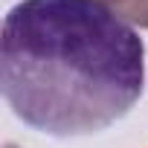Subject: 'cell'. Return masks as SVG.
Returning <instances> with one entry per match:
<instances>
[{
  "label": "cell",
  "instance_id": "2",
  "mask_svg": "<svg viewBox=\"0 0 148 148\" xmlns=\"http://www.w3.org/2000/svg\"><path fill=\"white\" fill-rule=\"evenodd\" d=\"M96 3H102L105 9H110L125 23L148 29V0H96Z\"/></svg>",
  "mask_w": 148,
  "mask_h": 148
},
{
  "label": "cell",
  "instance_id": "1",
  "mask_svg": "<svg viewBox=\"0 0 148 148\" xmlns=\"http://www.w3.org/2000/svg\"><path fill=\"white\" fill-rule=\"evenodd\" d=\"M145 87V44L96 0H21L3 18L0 90L38 134L90 136L119 122Z\"/></svg>",
  "mask_w": 148,
  "mask_h": 148
}]
</instances>
